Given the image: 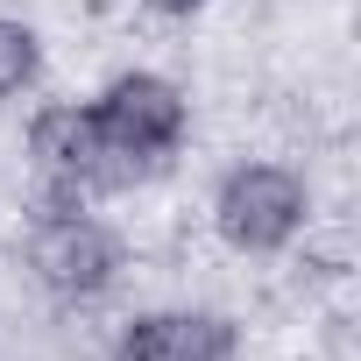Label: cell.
Listing matches in <instances>:
<instances>
[{"label":"cell","instance_id":"2","mask_svg":"<svg viewBox=\"0 0 361 361\" xmlns=\"http://www.w3.org/2000/svg\"><path fill=\"white\" fill-rule=\"evenodd\" d=\"M29 276L50 290V298H64V305H85V298H99V290H114V276H121V262H128V248H121V234L99 220V213H85L78 199H50L36 220H29Z\"/></svg>","mask_w":361,"mask_h":361},{"label":"cell","instance_id":"1","mask_svg":"<svg viewBox=\"0 0 361 361\" xmlns=\"http://www.w3.org/2000/svg\"><path fill=\"white\" fill-rule=\"evenodd\" d=\"M99 142H106V185H135V177L170 170V156L192 135V99L163 71H121L92 99Z\"/></svg>","mask_w":361,"mask_h":361},{"label":"cell","instance_id":"3","mask_svg":"<svg viewBox=\"0 0 361 361\" xmlns=\"http://www.w3.org/2000/svg\"><path fill=\"white\" fill-rule=\"evenodd\" d=\"M305 220H312V192L283 163H234L213 192V227L241 255H283L305 234Z\"/></svg>","mask_w":361,"mask_h":361},{"label":"cell","instance_id":"6","mask_svg":"<svg viewBox=\"0 0 361 361\" xmlns=\"http://www.w3.org/2000/svg\"><path fill=\"white\" fill-rule=\"evenodd\" d=\"M36 78H43V43H36V29L15 22V15H0V106H8L15 92H29Z\"/></svg>","mask_w":361,"mask_h":361},{"label":"cell","instance_id":"7","mask_svg":"<svg viewBox=\"0 0 361 361\" xmlns=\"http://www.w3.org/2000/svg\"><path fill=\"white\" fill-rule=\"evenodd\" d=\"M149 15H170V22H185V15H199V8H213V0H142Z\"/></svg>","mask_w":361,"mask_h":361},{"label":"cell","instance_id":"5","mask_svg":"<svg viewBox=\"0 0 361 361\" xmlns=\"http://www.w3.org/2000/svg\"><path fill=\"white\" fill-rule=\"evenodd\" d=\"M241 326L227 312H142L114 333V361H234Z\"/></svg>","mask_w":361,"mask_h":361},{"label":"cell","instance_id":"4","mask_svg":"<svg viewBox=\"0 0 361 361\" xmlns=\"http://www.w3.org/2000/svg\"><path fill=\"white\" fill-rule=\"evenodd\" d=\"M29 163L50 185V199H78L106 185V142L92 121V99H50L29 114Z\"/></svg>","mask_w":361,"mask_h":361}]
</instances>
